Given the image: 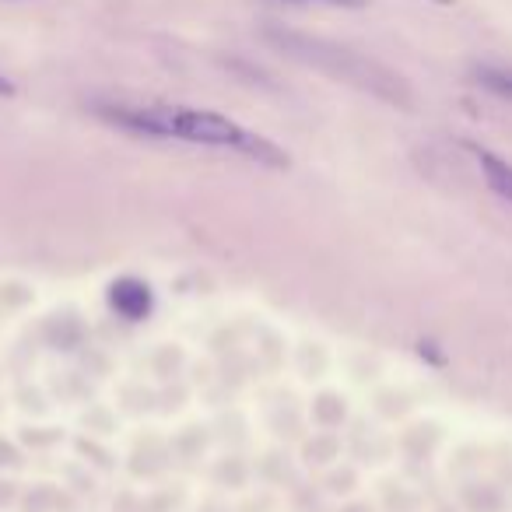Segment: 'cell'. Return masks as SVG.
<instances>
[{
	"label": "cell",
	"instance_id": "cell-1",
	"mask_svg": "<svg viewBox=\"0 0 512 512\" xmlns=\"http://www.w3.org/2000/svg\"><path fill=\"white\" fill-rule=\"evenodd\" d=\"M95 113L106 116L109 123L134 134L148 137H172V141L204 144V148H225L242 158H253L271 169H288V155L271 144L267 137L239 127L235 120L211 109H190V106H95Z\"/></svg>",
	"mask_w": 512,
	"mask_h": 512
},
{
	"label": "cell",
	"instance_id": "cell-2",
	"mask_svg": "<svg viewBox=\"0 0 512 512\" xmlns=\"http://www.w3.org/2000/svg\"><path fill=\"white\" fill-rule=\"evenodd\" d=\"M267 43L278 46L285 57L299 60V64L313 67V71L327 74L334 81L358 88V92L372 95L379 102H390L397 109H414V92L397 71H390L379 60L365 57V53L351 50V46L330 43L320 36H306V32H292V29H267L264 32Z\"/></svg>",
	"mask_w": 512,
	"mask_h": 512
},
{
	"label": "cell",
	"instance_id": "cell-3",
	"mask_svg": "<svg viewBox=\"0 0 512 512\" xmlns=\"http://www.w3.org/2000/svg\"><path fill=\"white\" fill-rule=\"evenodd\" d=\"M470 151H474L477 165H481V172H484V179H488L491 190L512 204V165L502 162L498 155H491L488 148H470Z\"/></svg>",
	"mask_w": 512,
	"mask_h": 512
},
{
	"label": "cell",
	"instance_id": "cell-4",
	"mask_svg": "<svg viewBox=\"0 0 512 512\" xmlns=\"http://www.w3.org/2000/svg\"><path fill=\"white\" fill-rule=\"evenodd\" d=\"M113 306L120 309L127 320H141L148 313V288L141 281H120L113 288Z\"/></svg>",
	"mask_w": 512,
	"mask_h": 512
},
{
	"label": "cell",
	"instance_id": "cell-5",
	"mask_svg": "<svg viewBox=\"0 0 512 512\" xmlns=\"http://www.w3.org/2000/svg\"><path fill=\"white\" fill-rule=\"evenodd\" d=\"M474 81L481 88H488L491 95H498V99L512 102V67L484 64V67H477V71H474Z\"/></svg>",
	"mask_w": 512,
	"mask_h": 512
},
{
	"label": "cell",
	"instance_id": "cell-6",
	"mask_svg": "<svg viewBox=\"0 0 512 512\" xmlns=\"http://www.w3.org/2000/svg\"><path fill=\"white\" fill-rule=\"evenodd\" d=\"M292 4H330V8H365V0H292Z\"/></svg>",
	"mask_w": 512,
	"mask_h": 512
},
{
	"label": "cell",
	"instance_id": "cell-7",
	"mask_svg": "<svg viewBox=\"0 0 512 512\" xmlns=\"http://www.w3.org/2000/svg\"><path fill=\"white\" fill-rule=\"evenodd\" d=\"M0 95H15V85H11V81L4 78V74H0Z\"/></svg>",
	"mask_w": 512,
	"mask_h": 512
}]
</instances>
